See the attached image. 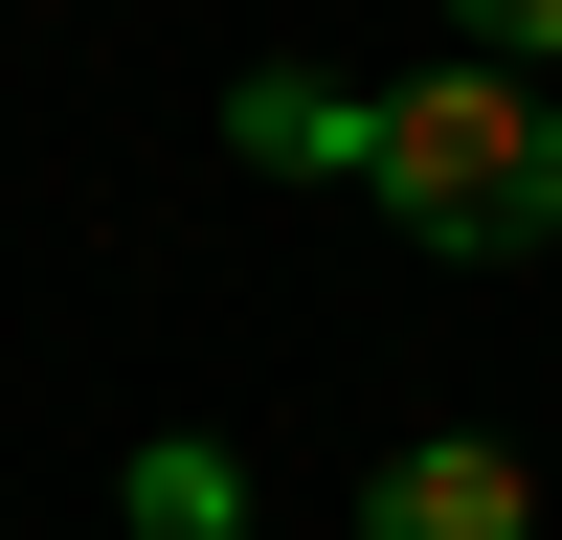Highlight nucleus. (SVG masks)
Segmentation results:
<instances>
[{"label": "nucleus", "mask_w": 562, "mask_h": 540, "mask_svg": "<svg viewBox=\"0 0 562 540\" xmlns=\"http://www.w3.org/2000/svg\"><path fill=\"white\" fill-rule=\"evenodd\" d=\"M360 203H383L405 248H450V270L562 248V90H518V68H428V90H383V180H360Z\"/></svg>", "instance_id": "nucleus-1"}, {"label": "nucleus", "mask_w": 562, "mask_h": 540, "mask_svg": "<svg viewBox=\"0 0 562 540\" xmlns=\"http://www.w3.org/2000/svg\"><path fill=\"white\" fill-rule=\"evenodd\" d=\"M225 158H270V180H383V90L248 68V90H225Z\"/></svg>", "instance_id": "nucleus-3"}, {"label": "nucleus", "mask_w": 562, "mask_h": 540, "mask_svg": "<svg viewBox=\"0 0 562 540\" xmlns=\"http://www.w3.org/2000/svg\"><path fill=\"white\" fill-rule=\"evenodd\" d=\"M450 45H473V68H518V90H540V68H562V0H450Z\"/></svg>", "instance_id": "nucleus-5"}, {"label": "nucleus", "mask_w": 562, "mask_h": 540, "mask_svg": "<svg viewBox=\"0 0 562 540\" xmlns=\"http://www.w3.org/2000/svg\"><path fill=\"white\" fill-rule=\"evenodd\" d=\"M360 540H540V473H518L495 428H428V450L360 473Z\"/></svg>", "instance_id": "nucleus-2"}, {"label": "nucleus", "mask_w": 562, "mask_h": 540, "mask_svg": "<svg viewBox=\"0 0 562 540\" xmlns=\"http://www.w3.org/2000/svg\"><path fill=\"white\" fill-rule=\"evenodd\" d=\"M113 518H135V540H248V473H225L203 428H158V450L113 473Z\"/></svg>", "instance_id": "nucleus-4"}]
</instances>
